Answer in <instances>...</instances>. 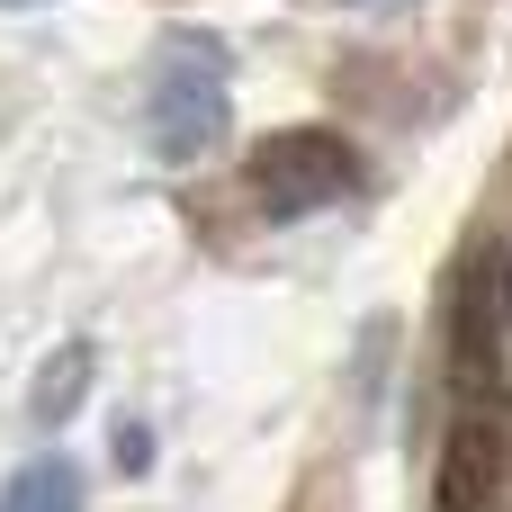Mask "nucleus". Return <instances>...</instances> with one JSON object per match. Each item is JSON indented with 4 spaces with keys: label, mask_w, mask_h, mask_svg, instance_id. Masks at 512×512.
Returning a JSON list of instances; mask_svg holds the SVG:
<instances>
[{
    "label": "nucleus",
    "mask_w": 512,
    "mask_h": 512,
    "mask_svg": "<svg viewBox=\"0 0 512 512\" xmlns=\"http://www.w3.org/2000/svg\"><path fill=\"white\" fill-rule=\"evenodd\" d=\"M504 306H512V252L504 243H477L459 261V288H450V351H459V378H486L504 360Z\"/></svg>",
    "instance_id": "nucleus-3"
},
{
    "label": "nucleus",
    "mask_w": 512,
    "mask_h": 512,
    "mask_svg": "<svg viewBox=\"0 0 512 512\" xmlns=\"http://www.w3.org/2000/svg\"><path fill=\"white\" fill-rule=\"evenodd\" d=\"M0 512H81V468L72 459H27L0 486Z\"/></svg>",
    "instance_id": "nucleus-6"
},
{
    "label": "nucleus",
    "mask_w": 512,
    "mask_h": 512,
    "mask_svg": "<svg viewBox=\"0 0 512 512\" xmlns=\"http://www.w3.org/2000/svg\"><path fill=\"white\" fill-rule=\"evenodd\" d=\"M504 495V423L486 405H468L441 432V468H432V504L441 512H486Z\"/></svg>",
    "instance_id": "nucleus-4"
},
{
    "label": "nucleus",
    "mask_w": 512,
    "mask_h": 512,
    "mask_svg": "<svg viewBox=\"0 0 512 512\" xmlns=\"http://www.w3.org/2000/svg\"><path fill=\"white\" fill-rule=\"evenodd\" d=\"M360 189V144L333 135V126H279L261 135L252 153V198L270 225H297V216H324Z\"/></svg>",
    "instance_id": "nucleus-2"
},
{
    "label": "nucleus",
    "mask_w": 512,
    "mask_h": 512,
    "mask_svg": "<svg viewBox=\"0 0 512 512\" xmlns=\"http://www.w3.org/2000/svg\"><path fill=\"white\" fill-rule=\"evenodd\" d=\"M90 378H99V351L90 342H63L45 369H36V387H27V414L54 432V423H72L81 414V396H90Z\"/></svg>",
    "instance_id": "nucleus-5"
},
{
    "label": "nucleus",
    "mask_w": 512,
    "mask_h": 512,
    "mask_svg": "<svg viewBox=\"0 0 512 512\" xmlns=\"http://www.w3.org/2000/svg\"><path fill=\"white\" fill-rule=\"evenodd\" d=\"M0 9H27V0H0Z\"/></svg>",
    "instance_id": "nucleus-7"
},
{
    "label": "nucleus",
    "mask_w": 512,
    "mask_h": 512,
    "mask_svg": "<svg viewBox=\"0 0 512 512\" xmlns=\"http://www.w3.org/2000/svg\"><path fill=\"white\" fill-rule=\"evenodd\" d=\"M234 126V81H225V45L216 36H171L153 54L144 81V144L162 162H207Z\"/></svg>",
    "instance_id": "nucleus-1"
}]
</instances>
